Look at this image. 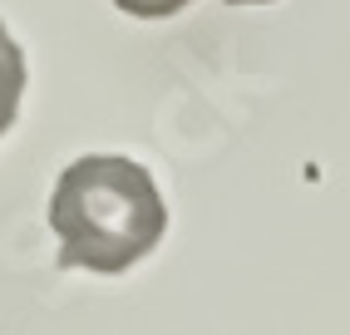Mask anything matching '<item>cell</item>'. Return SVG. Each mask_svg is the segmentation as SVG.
Segmentation results:
<instances>
[{
	"mask_svg": "<svg viewBox=\"0 0 350 335\" xmlns=\"http://www.w3.org/2000/svg\"><path fill=\"white\" fill-rule=\"evenodd\" d=\"M50 227L59 237V267L113 276L163 242L168 207L144 163L89 153L59 173L50 198Z\"/></svg>",
	"mask_w": 350,
	"mask_h": 335,
	"instance_id": "6da1fadb",
	"label": "cell"
},
{
	"mask_svg": "<svg viewBox=\"0 0 350 335\" xmlns=\"http://www.w3.org/2000/svg\"><path fill=\"white\" fill-rule=\"evenodd\" d=\"M20 94H25V55L10 40V30L0 25V138L10 133L15 113H20Z\"/></svg>",
	"mask_w": 350,
	"mask_h": 335,
	"instance_id": "7a4b0ae2",
	"label": "cell"
},
{
	"mask_svg": "<svg viewBox=\"0 0 350 335\" xmlns=\"http://www.w3.org/2000/svg\"><path fill=\"white\" fill-rule=\"evenodd\" d=\"M124 15H138V20H168L178 10H188L193 0H113Z\"/></svg>",
	"mask_w": 350,
	"mask_h": 335,
	"instance_id": "3957f363",
	"label": "cell"
},
{
	"mask_svg": "<svg viewBox=\"0 0 350 335\" xmlns=\"http://www.w3.org/2000/svg\"><path fill=\"white\" fill-rule=\"evenodd\" d=\"M227 5H267V0H227Z\"/></svg>",
	"mask_w": 350,
	"mask_h": 335,
	"instance_id": "277c9868",
	"label": "cell"
}]
</instances>
